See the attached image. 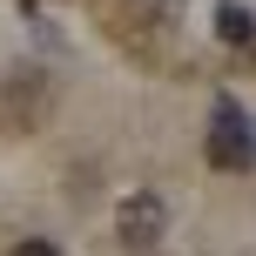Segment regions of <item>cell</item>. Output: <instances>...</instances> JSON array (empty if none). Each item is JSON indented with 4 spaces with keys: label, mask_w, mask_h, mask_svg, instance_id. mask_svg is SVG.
<instances>
[{
    "label": "cell",
    "mask_w": 256,
    "mask_h": 256,
    "mask_svg": "<svg viewBox=\"0 0 256 256\" xmlns=\"http://www.w3.org/2000/svg\"><path fill=\"white\" fill-rule=\"evenodd\" d=\"M209 162H216V168H230V176L256 162V135H250L243 108H236L230 94H222V102H216V115H209Z\"/></svg>",
    "instance_id": "6da1fadb"
},
{
    "label": "cell",
    "mask_w": 256,
    "mask_h": 256,
    "mask_svg": "<svg viewBox=\"0 0 256 256\" xmlns=\"http://www.w3.org/2000/svg\"><path fill=\"white\" fill-rule=\"evenodd\" d=\"M115 236H122L128 250H155V243L168 236V209H162V196L135 189V196L115 209Z\"/></svg>",
    "instance_id": "7a4b0ae2"
},
{
    "label": "cell",
    "mask_w": 256,
    "mask_h": 256,
    "mask_svg": "<svg viewBox=\"0 0 256 256\" xmlns=\"http://www.w3.org/2000/svg\"><path fill=\"white\" fill-rule=\"evenodd\" d=\"M216 40L222 48H250L256 40V14L243 7V0H216Z\"/></svg>",
    "instance_id": "3957f363"
},
{
    "label": "cell",
    "mask_w": 256,
    "mask_h": 256,
    "mask_svg": "<svg viewBox=\"0 0 256 256\" xmlns=\"http://www.w3.org/2000/svg\"><path fill=\"white\" fill-rule=\"evenodd\" d=\"M7 256H61V250H54V243H48V236H27V243H14Z\"/></svg>",
    "instance_id": "277c9868"
}]
</instances>
